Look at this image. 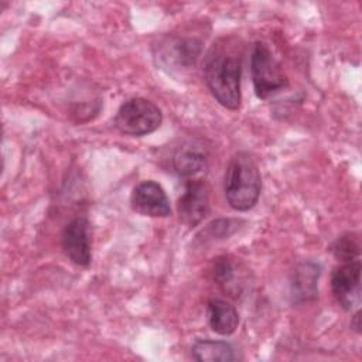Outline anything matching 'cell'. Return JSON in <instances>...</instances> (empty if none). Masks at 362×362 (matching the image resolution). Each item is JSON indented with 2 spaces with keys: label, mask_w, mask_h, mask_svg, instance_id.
<instances>
[{
  "label": "cell",
  "mask_w": 362,
  "mask_h": 362,
  "mask_svg": "<svg viewBox=\"0 0 362 362\" xmlns=\"http://www.w3.org/2000/svg\"><path fill=\"white\" fill-rule=\"evenodd\" d=\"M130 206L134 212L144 216L165 218L171 214L170 201L164 188L153 180L141 181L133 188Z\"/></svg>",
  "instance_id": "52a82bcc"
},
{
  "label": "cell",
  "mask_w": 362,
  "mask_h": 362,
  "mask_svg": "<svg viewBox=\"0 0 362 362\" xmlns=\"http://www.w3.org/2000/svg\"><path fill=\"white\" fill-rule=\"evenodd\" d=\"M361 272L362 264L355 259L342 262L331 274L332 294L345 311H351L361 304Z\"/></svg>",
  "instance_id": "5b68a950"
},
{
  "label": "cell",
  "mask_w": 362,
  "mask_h": 362,
  "mask_svg": "<svg viewBox=\"0 0 362 362\" xmlns=\"http://www.w3.org/2000/svg\"><path fill=\"white\" fill-rule=\"evenodd\" d=\"M163 122L160 107L146 98H132L122 103L116 116L115 127L127 136H146L156 132Z\"/></svg>",
  "instance_id": "3957f363"
},
{
  "label": "cell",
  "mask_w": 362,
  "mask_h": 362,
  "mask_svg": "<svg viewBox=\"0 0 362 362\" xmlns=\"http://www.w3.org/2000/svg\"><path fill=\"white\" fill-rule=\"evenodd\" d=\"M242 55L229 45H214L204 62V78L212 96L223 107L240 106Z\"/></svg>",
  "instance_id": "6da1fadb"
},
{
  "label": "cell",
  "mask_w": 362,
  "mask_h": 362,
  "mask_svg": "<svg viewBox=\"0 0 362 362\" xmlns=\"http://www.w3.org/2000/svg\"><path fill=\"white\" fill-rule=\"evenodd\" d=\"M250 74L259 99H267L287 86V78L266 42H255L250 54Z\"/></svg>",
  "instance_id": "277c9868"
},
{
  "label": "cell",
  "mask_w": 362,
  "mask_h": 362,
  "mask_svg": "<svg viewBox=\"0 0 362 362\" xmlns=\"http://www.w3.org/2000/svg\"><path fill=\"white\" fill-rule=\"evenodd\" d=\"M359 238L356 233H344L331 246L332 255L342 263L358 259L359 256Z\"/></svg>",
  "instance_id": "9a60e30c"
},
{
  "label": "cell",
  "mask_w": 362,
  "mask_h": 362,
  "mask_svg": "<svg viewBox=\"0 0 362 362\" xmlns=\"http://www.w3.org/2000/svg\"><path fill=\"white\" fill-rule=\"evenodd\" d=\"M192 358L199 362H229L235 359V352L226 341L197 339L191 348Z\"/></svg>",
  "instance_id": "4fadbf2b"
},
{
  "label": "cell",
  "mask_w": 362,
  "mask_h": 362,
  "mask_svg": "<svg viewBox=\"0 0 362 362\" xmlns=\"http://www.w3.org/2000/svg\"><path fill=\"white\" fill-rule=\"evenodd\" d=\"M170 47H164L160 58L165 62H174L177 69H188L195 65V61L201 52V41L195 38H173Z\"/></svg>",
  "instance_id": "8fae6325"
},
{
  "label": "cell",
  "mask_w": 362,
  "mask_h": 362,
  "mask_svg": "<svg viewBox=\"0 0 362 362\" xmlns=\"http://www.w3.org/2000/svg\"><path fill=\"white\" fill-rule=\"evenodd\" d=\"M173 167L180 177L191 178L206 168V156L194 147H181L173 157Z\"/></svg>",
  "instance_id": "5bb4252c"
},
{
  "label": "cell",
  "mask_w": 362,
  "mask_h": 362,
  "mask_svg": "<svg viewBox=\"0 0 362 362\" xmlns=\"http://www.w3.org/2000/svg\"><path fill=\"white\" fill-rule=\"evenodd\" d=\"M223 191L229 206L235 211L245 212L256 205L262 191V175L249 153L239 151L232 156L225 171Z\"/></svg>",
  "instance_id": "7a4b0ae2"
},
{
  "label": "cell",
  "mask_w": 362,
  "mask_h": 362,
  "mask_svg": "<svg viewBox=\"0 0 362 362\" xmlns=\"http://www.w3.org/2000/svg\"><path fill=\"white\" fill-rule=\"evenodd\" d=\"M209 197L211 189L205 180H188L177 205L180 221L188 228L197 226L209 214Z\"/></svg>",
  "instance_id": "8992f818"
},
{
  "label": "cell",
  "mask_w": 362,
  "mask_h": 362,
  "mask_svg": "<svg viewBox=\"0 0 362 362\" xmlns=\"http://www.w3.org/2000/svg\"><path fill=\"white\" fill-rule=\"evenodd\" d=\"M206 318L211 329L219 335H230L239 325L236 308L221 298H211L206 304Z\"/></svg>",
  "instance_id": "30bf717a"
},
{
  "label": "cell",
  "mask_w": 362,
  "mask_h": 362,
  "mask_svg": "<svg viewBox=\"0 0 362 362\" xmlns=\"http://www.w3.org/2000/svg\"><path fill=\"white\" fill-rule=\"evenodd\" d=\"M212 280L228 294L238 297L242 286L236 281H240V276L238 273L236 263L229 256H221L215 259L211 269Z\"/></svg>",
  "instance_id": "7c38bea8"
},
{
  "label": "cell",
  "mask_w": 362,
  "mask_h": 362,
  "mask_svg": "<svg viewBox=\"0 0 362 362\" xmlns=\"http://www.w3.org/2000/svg\"><path fill=\"white\" fill-rule=\"evenodd\" d=\"M320 274L321 266L313 260H304L296 266L291 280V293L296 303H307L317 297Z\"/></svg>",
  "instance_id": "9c48e42d"
},
{
  "label": "cell",
  "mask_w": 362,
  "mask_h": 362,
  "mask_svg": "<svg viewBox=\"0 0 362 362\" xmlns=\"http://www.w3.org/2000/svg\"><path fill=\"white\" fill-rule=\"evenodd\" d=\"M61 245L66 257L76 266H88L90 263V228L89 221L83 216L69 221L61 236Z\"/></svg>",
  "instance_id": "ba28073f"
},
{
  "label": "cell",
  "mask_w": 362,
  "mask_h": 362,
  "mask_svg": "<svg viewBox=\"0 0 362 362\" xmlns=\"http://www.w3.org/2000/svg\"><path fill=\"white\" fill-rule=\"evenodd\" d=\"M351 328L356 332H361V311L358 310L355 313V315L352 317V321H351Z\"/></svg>",
  "instance_id": "2e32d148"
}]
</instances>
